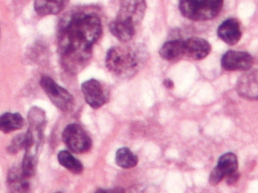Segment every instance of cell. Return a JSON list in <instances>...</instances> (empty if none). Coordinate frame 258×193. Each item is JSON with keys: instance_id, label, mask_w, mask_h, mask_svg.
<instances>
[{"instance_id": "1", "label": "cell", "mask_w": 258, "mask_h": 193, "mask_svg": "<svg viewBox=\"0 0 258 193\" xmlns=\"http://www.w3.org/2000/svg\"><path fill=\"white\" fill-rule=\"evenodd\" d=\"M102 32L100 18L94 13H76L58 28V49L64 69L75 74L83 69L92 55L93 45Z\"/></svg>"}, {"instance_id": "2", "label": "cell", "mask_w": 258, "mask_h": 193, "mask_svg": "<svg viewBox=\"0 0 258 193\" xmlns=\"http://www.w3.org/2000/svg\"><path fill=\"white\" fill-rule=\"evenodd\" d=\"M144 55L128 46H114L107 51L105 64L111 73L121 77L134 75L140 68Z\"/></svg>"}, {"instance_id": "3", "label": "cell", "mask_w": 258, "mask_h": 193, "mask_svg": "<svg viewBox=\"0 0 258 193\" xmlns=\"http://www.w3.org/2000/svg\"><path fill=\"white\" fill-rule=\"evenodd\" d=\"M224 0H179V9L186 18L192 21H208L220 13Z\"/></svg>"}, {"instance_id": "4", "label": "cell", "mask_w": 258, "mask_h": 193, "mask_svg": "<svg viewBox=\"0 0 258 193\" xmlns=\"http://www.w3.org/2000/svg\"><path fill=\"white\" fill-rule=\"evenodd\" d=\"M40 85L51 102L60 110L69 112L75 105V99L72 95L64 88L58 85L51 78L42 76Z\"/></svg>"}, {"instance_id": "5", "label": "cell", "mask_w": 258, "mask_h": 193, "mask_svg": "<svg viewBox=\"0 0 258 193\" xmlns=\"http://www.w3.org/2000/svg\"><path fill=\"white\" fill-rule=\"evenodd\" d=\"M61 138L67 148L74 153H85L89 151L92 146L90 137L77 123L67 125L62 132Z\"/></svg>"}, {"instance_id": "6", "label": "cell", "mask_w": 258, "mask_h": 193, "mask_svg": "<svg viewBox=\"0 0 258 193\" xmlns=\"http://www.w3.org/2000/svg\"><path fill=\"white\" fill-rule=\"evenodd\" d=\"M253 64L252 56L246 52L229 50L221 60V67L228 71H247Z\"/></svg>"}, {"instance_id": "7", "label": "cell", "mask_w": 258, "mask_h": 193, "mask_svg": "<svg viewBox=\"0 0 258 193\" xmlns=\"http://www.w3.org/2000/svg\"><path fill=\"white\" fill-rule=\"evenodd\" d=\"M81 90L86 102L92 108L98 109L105 103L106 97L103 87L97 80L90 79L84 81Z\"/></svg>"}, {"instance_id": "8", "label": "cell", "mask_w": 258, "mask_h": 193, "mask_svg": "<svg viewBox=\"0 0 258 193\" xmlns=\"http://www.w3.org/2000/svg\"><path fill=\"white\" fill-rule=\"evenodd\" d=\"M135 22L130 17L117 16L110 23V33L118 40L126 42L131 40L135 33Z\"/></svg>"}, {"instance_id": "9", "label": "cell", "mask_w": 258, "mask_h": 193, "mask_svg": "<svg viewBox=\"0 0 258 193\" xmlns=\"http://www.w3.org/2000/svg\"><path fill=\"white\" fill-rule=\"evenodd\" d=\"M257 70L246 72L237 80L236 90L239 95L248 100L257 99L258 94Z\"/></svg>"}, {"instance_id": "10", "label": "cell", "mask_w": 258, "mask_h": 193, "mask_svg": "<svg viewBox=\"0 0 258 193\" xmlns=\"http://www.w3.org/2000/svg\"><path fill=\"white\" fill-rule=\"evenodd\" d=\"M184 41V55L194 60L205 58L211 50L210 44L203 38L191 37Z\"/></svg>"}, {"instance_id": "11", "label": "cell", "mask_w": 258, "mask_h": 193, "mask_svg": "<svg viewBox=\"0 0 258 193\" xmlns=\"http://www.w3.org/2000/svg\"><path fill=\"white\" fill-rule=\"evenodd\" d=\"M217 35L225 43L231 46L236 44L241 37L239 23L234 18L226 20L219 26Z\"/></svg>"}, {"instance_id": "12", "label": "cell", "mask_w": 258, "mask_h": 193, "mask_svg": "<svg viewBox=\"0 0 258 193\" xmlns=\"http://www.w3.org/2000/svg\"><path fill=\"white\" fill-rule=\"evenodd\" d=\"M27 178L23 175L21 168L13 167L9 171L7 177V185L11 192H25L30 188Z\"/></svg>"}, {"instance_id": "13", "label": "cell", "mask_w": 258, "mask_h": 193, "mask_svg": "<svg viewBox=\"0 0 258 193\" xmlns=\"http://www.w3.org/2000/svg\"><path fill=\"white\" fill-rule=\"evenodd\" d=\"M160 57L164 60H175L184 55V41L173 40L165 43L159 51Z\"/></svg>"}, {"instance_id": "14", "label": "cell", "mask_w": 258, "mask_h": 193, "mask_svg": "<svg viewBox=\"0 0 258 193\" xmlns=\"http://www.w3.org/2000/svg\"><path fill=\"white\" fill-rule=\"evenodd\" d=\"M24 124L23 116L18 112H6L0 116V131L10 133L22 128Z\"/></svg>"}, {"instance_id": "15", "label": "cell", "mask_w": 258, "mask_h": 193, "mask_svg": "<svg viewBox=\"0 0 258 193\" xmlns=\"http://www.w3.org/2000/svg\"><path fill=\"white\" fill-rule=\"evenodd\" d=\"M59 163L74 174H80L83 170L81 161L75 158L69 151L61 150L57 155Z\"/></svg>"}, {"instance_id": "16", "label": "cell", "mask_w": 258, "mask_h": 193, "mask_svg": "<svg viewBox=\"0 0 258 193\" xmlns=\"http://www.w3.org/2000/svg\"><path fill=\"white\" fill-rule=\"evenodd\" d=\"M116 164L123 168H131L137 165L138 162V156L135 155L127 147L119 148L115 156Z\"/></svg>"}, {"instance_id": "17", "label": "cell", "mask_w": 258, "mask_h": 193, "mask_svg": "<svg viewBox=\"0 0 258 193\" xmlns=\"http://www.w3.org/2000/svg\"><path fill=\"white\" fill-rule=\"evenodd\" d=\"M34 8L40 16L57 15L64 10L50 0H35Z\"/></svg>"}, {"instance_id": "18", "label": "cell", "mask_w": 258, "mask_h": 193, "mask_svg": "<svg viewBox=\"0 0 258 193\" xmlns=\"http://www.w3.org/2000/svg\"><path fill=\"white\" fill-rule=\"evenodd\" d=\"M224 174H228L236 171L238 167V161L236 156L233 153L229 152L221 156L217 166Z\"/></svg>"}, {"instance_id": "19", "label": "cell", "mask_w": 258, "mask_h": 193, "mask_svg": "<svg viewBox=\"0 0 258 193\" xmlns=\"http://www.w3.org/2000/svg\"><path fill=\"white\" fill-rule=\"evenodd\" d=\"M27 119L29 127L44 128L46 124L45 112L38 107L34 106L30 109Z\"/></svg>"}, {"instance_id": "20", "label": "cell", "mask_w": 258, "mask_h": 193, "mask_svg": "<svg viewBox=\"0 0 258 193\" xmlns=\"http://www.w3.org/2000/svg\"><path fill=\"white\" fill-rule=\"evenodd\" d=\"M25 139V134H21L16 136L13 138L8 146V152L11 154H16L21 149H24Z\"/></svg>"}, {"instance_id": "21", "label": "cell", "mask_w": 258, "mask_h": 193, "mask_svg": "<svg viewBox=\"0 0 258 193\" xmlns=\"http://www.w3.org/2000/svg\"><path fill=\"white\" fill-rule=\"evenodd\" d=\"M225 176L222 171L216 166L211 172L209 179V182L212 185L218 184Z\"/></svg>"}, {"instance_id": "22", "label": "cell", "mask_w": 258, "mask_h": 193, "mask_svg": "<svg viewBox=\"0 0 258 193\" xmlns=\"http://www.w3.org/2000/svg\"><path fill=\"white\" fill-rule=\"evenodd\" d=\"M226 177V182L229 185L235 184L239 179L240 175L236 171L230 173L225 176Z\"/></svg>"}, {"instance_id": "23", "label": "cell", "mask_w": 258, "mask_h": 193, "mask_svg": "<svg viewBox=\"0 0 258 193\" xmlns=\"http://www.w3.org/2000/svg\"><path fill=\"white\" fill-rule=\"evenodd\" d=\"M96 192H123V189L121 187H115L113 188L105 189V188H99Z\"/></svg>"}, {"instance_id": "24", "label": "cell", "mask_w": 258, "mask_h": 193, "mask_svg": "<svg viewBox=\"0 0 258 193\" xmlns=\"http://www.w3.org/2000/svg\"><path fill=\"white\" fill-rule=\"evenodd\" d=\"M61 7L63 10L68 6L69 0H50Z\"/></svg>"}, {"instance_id": "25", "label": "cell", "mask_w": 258, "mask_h": 193, "mask_svg": "<svg viewBox=\"0 0 258 193\" xmlns=\"http://www.w3.org/2000/svg\"><path fill=\"white\" fill-rule=\"evenodd\" d=\"M164 85L168 89H171L174 86L173 81L169 79H166L163 81Z\"/></svg>"}]
</instances>
